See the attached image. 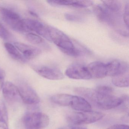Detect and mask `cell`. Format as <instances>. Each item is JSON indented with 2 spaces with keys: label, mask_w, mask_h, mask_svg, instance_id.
Here are the masks:
<instances>
[{
  "label": "cell",
  "mask_w": 129,
  "mask_h": 129,
  "mask_svg": "<svg viewBox=\"0 0 129 129\" xmlns=\"http://www.w3.org/2000/svg\"><path fill=\"white\" fill-rule=\"evenodd\" d=\"M74 92L86 98L96 107L101 109H112L119 106L122 103L121 98L114 95L103 94L96 89L78 87L74 89Z\"/></svg>",
  "instance_id": "obj_1"
},
{
  "label": "cell",
  "mask_w": 129,
  "mask_h": 129,
  "mask_svg": "<svg viewBox=\"0 0 129 129\" xmlns=\"http://www.w3.org/2000/svg\"><path fill=\"white\" fill-rule=\"evenodd\" d=\"M49 31L50 41L53 42L62 52L74 57L81 55L82 52L75 47L71 39L61 31L49 26Z\"/></svg>",
  "instance_id": "obj_2"
},
{
  "label": "cell",
  "mask_w": 129,
  "mask_h": 129,
  "mask_svg": "<svg viewBox=\"0 0 129 129\" xmlns=\"http://www.w3.org/2000/svg\"><path fill=\"white\" fill-rule=\"evenodd\" d=\"M25 129H44L49 123V118L44 113L39 112H29L22 120Z\"/></svg>",
  "instance_id": "obj_3"
},
{
  "label": "cell",
  "mask_w": 129,
  "mask_h": 129,
  "mask_svg": "<svg viewBox=\"0 0 129 129\" xmlns=\"http://www.w3.org/2000/svg\"><path fill=\"white\" fill-rule=\"evenodd\" d=\"M105 116L101 112L90 111L72 113L68 117L69 122L75 125L88 124L101 120Z\"/></svg>",
  "instance_id": "obj_4"
},
{
  "label": "cell",
  "mask_w": 129,
  "mask_h": 129,
  "mask_svg": "<svg viewBox=\"0 0 129 129\" xmlns=\"http://www.w3.org/2000/svg\"><path fill=\"white\" fill-rule=\"evenodd\" d=\"M0 14L4 22L12 29L18 32H25L23 20L17 13L6 8L0 9Z\"/></svg>",
  "instance_id": "obj_5"
},
{
  "label": "cell",
  "mask_w": 129,
  "mask_h": 129,
  "mask_svg": "<svg viewBox=\"0 0 129 129\" xmlns=\"http://www.w3.org/2000/svg\"><path fill=\"white\" fill-rule=\"evenodd\" d=\"M65 74L71 79L75 80H90L92 78L86 66L75 63L69 66L66 69Z\"/></svg>",
  "instance_id": "obj_6"
},
{
  "label": "cell",
  "mask_w": 129,
  "mask_h": 129,
  "mask_svg": "<svg viewBox=\"0 0 129 129\" xmlns=\"http://www.w3.org/2000/svg\"><path fill=\"white\" fill-rule=\"evenodd\" d=\"M21 99L28 105H36L40 102V98L34 90L27 83L22 82L18 87Z\"/></svg>",
  "instance_id": "obj_7"
},
{
  "label": "cell",
  "mask_w": 129,
  "mask_h": 129,
  "mask_svg": "<svg viewBox=\"0 0 129 129\" xmlns=\"http://www.w3.org/2000/svg\"><path fill=\"white\" fill-rule=\"evenodd\" d=\"M23 24L26 31H35L38 34L49 41V26L44 24L41 22L30 19H22Z\"/></svg>",
  "instance_id": "obj_8"
},
{
  "label": "cell",
  "mask_w": 129,
  "mask_h": 129,
  "mask_svg": "<svg viewBox=\"0 0 129 129\" xmlns=\"http://www.w3.org/2000/svg\"><path fill=\"white\" fill-rule=\"evenodd\" d=\"M33 69L38 75L49 80H58L64 78L62 72L55 68L46 66H34Z\"/></svg>",
  "instance_id": "obj_9"
},
{
  "label": "cell",
  "mask_w": 129,
  "mask_h": 129,
  "mask_svg": "<svg viewBox=\"0 0 129 129\" xmlns=\"http://www.w3.org/2000/svg\"><path fill=\"white\" fill-rule=\"evenodd\" d=\"M3 93L5 100L11 104L18 102L21 99L18 86L9 81L4 84Z\"/></svg>",
  "instance_id": "obj_10"
},
{
  "label": "cell",
  "mask_w": 129,
  "mask_h": 129,
  "mask_svg": "<svg viewBox=\"0 0 129 129\" xmlns=\"http://www.w3.org/2000/svg\"><path fill=\"white\" fill-rule=\"evenodd\" d=\"M107 76L113 77L129 72L128 64L118 60H114L106 64Z\"/></svg>",
  "instance_id": "obj_11"
},
{
  "label": "cell",
  "mask_w": 129,
  "mask_h": 129,
  "mask_svg": "<svg viewBox=\"0 0 129 129\" xmlns=\"http://www.w3.org/2000/svg\"><path fill=\"white\" fill-rule=\"evenodd\" d=\"M14 46L21 53L25 58L31 59L38 57L40 55L41 51L35 47L20 42L14 43Z\"/></svg>",
  "instance_id": "obj_12"
},
{
  "label": "cell",
  "mask_w": 129,
  "mask_h": 129,
  "mask_svg": "<svg viewBox=\"0 0 129 129\" xmlns=\"http://www.w3.org/2000/svg\"><path fill=\"white\" fill-rule=\"evenodd\" d=\"M47 2L52 6H68L77 8L89 7L93 4L90 1H69V0H52Z\"/></svg>",
  "instance_id": "obj_13"
},
{
  "label": "cell",
  "mask_w": 129,
  "mask_h": 129,
  "mask_svg": "<svg viewBox=\"0 0 129 129\" xmlns=\"http://www.w3.org/2000/svg\"><path fill=\"white\" fill-rule=\"evenodd\" d=\"M86 67L92 78L100 79L107 76L106 64L102 62L95 61L90 63Z\"/></svg>",
  "instance_id": "obj_14"
},
{
  "label": "cell",
  "mask_w": 129,
  "mask_h": 129,
  "mask_svg": "<svg viewBox=\"0 0 129 129\" xmlns=\"http://www.w3.org/2000/svg\"><path fill=\"white\" fill-rule=\"evenodd\" d=\"M94 13L100 21L110 25H114L113 13L103 5H97L93 9Z\"/></svg>",
  "instance_id": "obj_15"
},
{
  "label": "cell",
  "mask_w": 129,
  "mask_h": 129,
  "mask_svg": "<svg viewBox=\"0 0 129 129\" xmlns=\"http://www.w3.org/2000/svg\"><path fill=\"white\" fill-rule=\"evenodd\" d=\"M70 106L74 110L82 112L90 111L92 109V106L87 100L78 96H74Z\"/></svg>",
  "instance_id": "obj_16"
},
{
  "label": "cell",
  "mask_w": 129,
  "mask_h": 129,
  "mask_svg": "<svg viewBox=\"0 0 129 129\" xmlns=\"http://www.w3.org/2000/svg\"><path fill=\"white\" fill-rule=\"evenodd\" d=\"M74 95L67 94H58L51 98L52 102L61 106H70L73 100Z\"/></svg>",
  "instance_id": "obj_17"
},
{
  "label": "cell",
  "mask_w": 129,
  "mask_h": 129,
  "mask_svg": "<svg viewBox=\"0 0 129 129\" xmlns=\"http://www.w3.org/2000/svg\"><path fill=\"white\" fill-rule=\"evenodd\" d=\"M9 117L4 102L0 100V128L9 129Z\"/></svg>",
  "instance_id": "obj_18"
},
{
  "label": "cell",
  "mask_w": 129,
  "mask_h": 129,
  "mask_svg": "<svg viewBox=\"0 0 129 129\" xmlns=\"http://www.w3.org/2000/svg\"><path fill=\"white\" fill-rule=\"evenodd\" d=\"M112 81L113 84L116 86L120 87H128L129 72L113 77Z\"/></svg>",
  "instance_id": "obj_19"
},
{
  "label": "cell",
  "mask_w": 129,
  "mask_h": 129,
  "mask_svg": "<svg viewBox=\"0 0 129 129\" xmlns=\"http://www.w3.org/2000/svg\"><path fill=\"white\" fill-rule=\"evenodd\" d=\"M4 46L7 52L12 58L18 61H24L23 56L14 45L10 43H6Z\"/></svg>",
  "instance_id": "obj_20"
},
{
  "label": "cell",
  "mask_w": 129,
  "mask_h": 129,
  "mask_svg": "<svg viewBox=\"0 0 129 129\" xmlns=\"http://www.w3.org/2000/svg\"><path fill=\"white\" fill-rule=\"evenodd\" d=\"M103 5L112 13L119 12L121 9V3L118 1H104Z\"/></svg>",
  "instance_id": "obj_21"
},
{
  "label": "cell",
  "mask_w": 129,
  "mask_h": 129,
  "mask_svg": "<svg viewBox=\"0 0 129 129\" xmlns=\"http://www.w3.org/2000/svg\"><path fill=\"white\" fill-rule=\"evenodd\" d=\"M26 39L34 44H39L43 42V39L39 35L33 33H29L26 35Z\"/></svg>",
  "instance_id": "obj_22"
},
{
  "label": "cell",
  "mask_w": 129,
  "mask_h": 129,
  "mask_svg": "<svg viewBox=\"0 0 129 129\" xmlns=\"http://www.w3.org/2000/svg\"><path fill=\"white\" fill-rule=\"evenodd\" d=\"M96 89L103 94L106 95H113L114 90L113 88L109 86L104 85L99 86L96 87Z\"/></svg>",
  "instance_id": "obj_23"
},
{
  "label": "cell",
  "mask_w": 129,
  "mask_h": 129,
  "mask_svg": "<svg viewBox=\"0 0 129 129\" xmlns=\"http://www.w3.org/2000/svg\"><path fill=\"white\" fill-rule=\"evenodd\" d=\"M10 37V33L7 29L0 22V38L3 40H7Z\"/></svg>",
  "instance_id": "obj_24"
},
{
  "label": "cell",
  "mask_w": 129,
  "mask_h": 129,
  "mask_svg": "<svg viewBox=\"0 0 129 129\" xmlns=\"http://www.w3.org/2000/svg\"><path fill=\"white\" fill-rule=\"evenodd\" d=\"M123 20L124 24L128 29L129 27V4L127 3L124 7L123 13Z\"/></svg>",
  "instance_id": "obj_25"
},
{
  "label": "cell",
  "mask_w": 129,
  "mask_h": 129,
  "mask_svg": "<svg viewBox=\"0 0 129 129\" xmlns=\"http://www.w3.org/2000/svg\"><path fill=\"white\" fill-rule=\"evenodd\" d=\"M66 19L71 21H80L81 20V18L77 16L72 14L67 13L65 15Z\"/></svg>",
  "instance_id": "obj_26"
},
{
  "label": "cell",
  "mask_w": 129,
  "mask_h": 129,
  "mask_svg": "<svg viewBox=\"0 0 129 129\" xmlns=\"http://www.w3.org/2000/svg\"><path fill=\"white\" fill-rule=\"evenodd\" d=\"M6 75V72L4 71L0 68V90L3 88L4 84V79Z\"/></svg>",
  "instance_id": "obj_27"
},
{
  "label": "cell",
  "mask_w": 129,
  "mask_h": 129,
  "mask_svg": "<svg viewBox=\"0 0 129 129\" xmlns=\"http://www.w3.org/2000/svg\"><path fill=\"white\" fill-rule=\"evenodd\" d=\"M108 129H129L128 125L126 124H118L112 125Z\"/></svg>",
  "instance_id": "obj_28"
},
{
  "label": "cell",
  "mask_w": 129,
  "mask_h": 129,
  "mask_svg": "<svg viewBox=\"0 0 129 129\" xmlns=\"http://www.w3.org/2000/svg\"><path fill=\"white\" fill-rule=\"evenodd\" d=\"M29 13L30 15H31L32 16L35 17V18H37L38 17V16L37 15V13L32 12V11H29Z\"/></svg>",
  "instance_id": "obj_29"
},
{
  "label": "cell",
  "mask_w": 129,
  "mask_h": 129,
  "mask_svg": "<svg viewBox=\"0 0 129 129\" xmlns=\"http://www.w3.org/2000/svg\"><path fill=\"white\" fill-rule=\"evenodd\" d=\"M71 129H87V128L86 127H84L82 126H75L74 127H72L71 128Z\"/></svg>",
  "instance_id": "obj_30"
}]
</instances>
